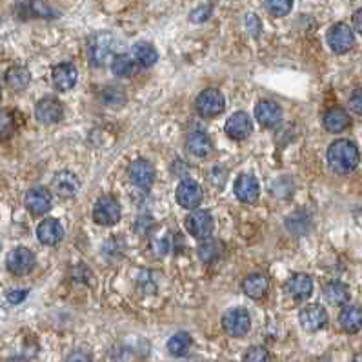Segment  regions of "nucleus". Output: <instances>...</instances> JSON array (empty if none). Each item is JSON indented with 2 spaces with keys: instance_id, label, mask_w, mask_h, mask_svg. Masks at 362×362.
I'll list each match as a JSON object with an SVG mask.
<instances>
[{
  "instance_id": "nucleus-5",
  "label": "nucleus",
  "mask_w": 362,
  "mask_h": 362,
  "mask_svg": "<svg viewBox=\"0 0 362 362\" xmlns=\"http://www.w3.org/2000/svg\"><path fill=\"white\" fill-rule=\"evenodd\" d=\"M195 108H197L200 117L213 119V117H218V115L222 113L224 108H226V100H224V95L220 91L211 88V90H204L197 97Z\"/></svg>"
},
{
  "instance_id": "nucleus-27",
  "label": "nucleus",
  "mask_w": 362,
  "mask_h": 362,
  "mask_svg": "<svg viewBox=\"0 0 362 362\" xmlns=\"http://www.w3.org/2000/svg\"><path fill=\"white\" fill-rule=\"evenodd\" d=\"M31 75L30 71L22 68V66H15V68H11L8 73H6V82L10 86L11 90L15 91H22L26 90L28 86H30Z\"/></svg>"
},
{
  "instance_id": "nucleus-32",
  "label": "nucleus",
  "mask_w": 362,
  "mask_h": 362,
  "mask_svg": "<svg viewBox=\"0 0 362 362\" xmlns=\"http://www.w3.org/2000/svg\"><path fill=\"white\" fill-rule=\"evenodd\" d=\"M102 102L109 108H119V106H124L126 102V93L122 88L119 86H108L102 91Z\"/></svg>"
},
{
  "instance_id": "nucleus-25",
  "label": "nucleus",
  "mask_w": 362,
  "mask_h": 362,
  "mask_svg": "<svg viewBox=\"0 0 362 362\" xmlns=\"http://www.w3.org/2000/svg\"><path fill=\"white\" fill-rule=\"evenodd\" d=\"M188 148L195 157L204 159V157H208V155L211 153L213 142H211L208 133H204V131H193V133L188 137Z\"/></svg>"
},
{
  "instance_id": "nucleus-24",
  "label": "nucleus",
  "mask_w": 362,
  "mask_h": 362,
  "mask_svg": "<svg viewBox=\"0 0 362 362\" xmlns=\"http://www.w3.org/2000/svg\"><path fill=\"white\" fill-rule=\"evenodd\" d=\"M339 323L346 333H357L362 330V308L361 306H346L339 315Z\"/></svg>"
},
{
  "instance_id": "nucleus-18",
  "label": "nucleus",
  "mask_w": 362,
  "mask_h": 362,
  "mask_svg": "<svg viewBox=\"0 0 362 362\" xmlns=\"http://www.w3.org/2000/svg\"><path fill=\"white\" fill-rule=\"evenodd\" d=\"M51 79H53V84L57 90L60 91H70L77 86V80H79V73H77V68L70 62H62V64L55 66L53 73H51Z\"/></svg>"
},
{
  "instance_id": "nucleus-8",
  "label": "nucleus",
  "mask_w": 362,
  "mask_h": 362,
  "mask_svg": "<svg viewBox=\"0 0 362 362\" xmlns=\"http://www.w3.org/2000/svg\"><path fill=\"white\" fill-rule=\"evenodd\" d=\"M213 228L215 222L209 211L199 209V211H193V213H189L188 217H186V229H188L189 234L193 235L195 238H200V240L209 238L211 234H213Z\"/></svg>"
},
{
  "instance_id": "nucleus-1",
  "label": "nucleus",
  "mask_w": 362,
  "mask_h": 362,
  "mask_svg": "<svg viewBox=\"0 0 362 362\" xmlns=\"http://www.w3.org/2000/svg\"><path fill=\"white\" fill-rule=\"evenodd\" d=\"M359 155L357 146L352 140L339 139L327 148V164L335 173H350L357 168Z\"/></svg>"
},
{
  "instance_id": "nucleus-29",
  "label": "nucleus",
  "mask_w": 362,
  "mask_h": 362,
  "mask_svg": "<svg viewBox=\"0 0 362 362\" xmlns=\"http://www.w3.org/2000/svg\"><path fill=\"white\" fill-rule=\"evenodd\" d=\"M309 226H312L309 215L306 213V211H303V209H301V211H295V213H292L286 218V228H288L293 235H297V237L306 234L309 229Z\"/></svg>"
},
{
  "instance_id": "nucleus-26",
  "label": "nucleus",
  "mask_w": 362,
  "mask_h": 362,
  "mask_svg": "<svg viewBox=\"0 0 362 362\" xmlns=\"http://www.w3.org/2000/svg\"><path fill=\"white\" fill-rule=\"evenodd\" d=\"M324 298L332 306H346L350 301V288L344 283H330L324 288Z\"/></svg>"
},
{
  "instance_id": "nucleus-21",
  "label": "nucleus",
  "mask_w": 362,
  "mask_h": 362,
  "mask_svg": "<svg viewBox=\"0 0 362 362\" xmlns=\"http://www.w3.org/2000/svg\"><path fill=\"white\" fill-rule=\"evenodd\" d=\"M323 124L330 133H341L346 128H350L352 119H350V115L343 108H332L324 113Z\"/></svg>"
},
{
  "instance_id": "nucleus-6",
  "label": "nucleus",
  "mask_w": 362,
  "mask_h": 362,
  "mask_svg": "<svg viewBox=\"0 0 362 362\" xmlns=\"http://www.w3.org/2000/svg\"><path fill=\"white\" fill-rule=\"evenodd\" d=\"M327 46L332 48L333 53L343 55L347 53V51L352 50L353 44H355V35H353V30L344 22H337V24H333L327 31Z\"/></svg>"
},
{
  "instance_id": "nucleus-9",
  "label": "nucleus",
  "mask_w": 362,
  "mask_h": 362,
  "mask_svg": "<svg viewBox=\"0 0 362 362\" xmlns=\"http://www.w3.org/2000/svg\"><path fill=\"white\" fill-rule=\"evenodd\" d=\"M175 199L177 202L186 209H195L197 206H200L204 199V191L199 184L195 180H182V182L177 186V191H175Z\"/></svg>"
},
{
  "instance_id": "nucleus-38",
  "label": "nucleus",
  "mask_w": 362,
  "mask_h": 362,
  "mask_svg": "<svg viewBox=\"0 0 362 362\" xmlns=\"http://www.w3.org/2000/svg\"><path fill=\"white\" fill-rule=\"evenodd\" d=\"M350 108L353 113L362 115V90H357L350 97Z\"/></svg>"
},
{
  "instance_id": "nucleus-41",
  "label": "nucleus",
  "mask_w": 362,
  "mask_h": 362,
  "mask_svg": "<svg viewBox=\"0 0 362 362\" xmlns=\"http://www.w3.org/2000/svg\"><path fill=\"white\" fill-rule=\"evenodd\" d=\"M26 297H28V289H13V292L8 293V301L11 304H20Z\"/></svg>"
},
{
  "instance_id": "nucleus-10",
  "label": "nucleus",
  "mask_w": 362,
  "mask_h": 362,
  "mask_svg": "<svg viewBox=\"0 0 362 362\" xmlns=\"http://www.w3.org/2000/svg\"><path fill=\"white\" fill-rule=\"evenodd\" d=\"M298 321L306 332H318L327 324V312L321 304H308L298 313Z\"/></svg>"
},
{
  "instance_id": "nucleus-31",
  "label": "nucleus",
  "mask_w": 362,
  "mask_h": 362,
  "mask_svg": "<svg viewBox=\"0 0 362 362\" xmlns=\"http://www.w3.org/2000/svg\"><path fill=\"white\" fill-rule=\"evenodd\" d=\"M199 258L202 260L204 264H209L213 263V260H217L218 257H220V244L217 242V240H213V238H204L202 242L199 244Z\"/></svg>"
},
{
  "instance_id": "nucleus-4",
  "label": "nucleus",
  "mask_w": 362,
  "mask_h": 362,
  "mask_svg": "<svg viewBox=\"0 0 362 362\" xmlns=\"http://www.w3.org/2000/svg\"><path fill=\"white\" fill-rule=\"evenodd\" d=\"M120 204L119 200L111 197V195H106V197H100L93 206V220L100 226H115V224L120 220Z\"/></svg>"
},
{
  "instance_id": "nucleus-42",
  "label": "nucleus",
  "mask_w": 362,
  "mask_h": 362,
  "mask_svg": "<svg viewBox=\"0 0 362 362\" xmlns=\"http://www.w3.org/2000/svg\"><path fill=\"white\" fill-rule=\"evenodd\" d=\"M11 117L8 111H0V133H8L11 128Z\"/></svg>"
},
{
  "instance_id": "nucleus-28",
  "label": "nucleus",
  "mask_w": 362,
  "mask_h": 362,
  "mask_svg": "<svg viewBox=\"0 0 362 362\" xmlns=\"http://www.w3.org/2000/svg\"><path fill=\"white\" fill-rule=\"evenodd\" d=\"M191 347V337L188 332H177L168 341V352L173 357H184Z\"/></svg>"
},
{
  "instance_id": "nucleus-11",
  "label": "nucleus",
  "mask_w": 362,
  "mask_h": 362,
  "mask_svg": "<svg viewBox=\"0 0 362 362\" xmlns=\"http://www.w3.org/2000/svg\"><path fill=\"white\" fill-rule=\"evenodd\" d=\"M35 117L42 124H57L64 117V108L53 97H46V99L37 102Z\"/></svg>"
},
{
  "instance_id": "nucleus-3",
  "label": "nucleus",
  "mask_w": 362,
  "mask_h": 362,
  "mask_svg": "<svg viewBox=\"0 0 362 362\" xmlns=\"http://www.w3.org/2000/svg\"><path fill=\"white\" fill-rule=\"evenodd\" d=\"M222 327L229 337L240 339L244 337V335H248L249 327H251V317H249V312L244 308L228 309L222 317Z\"/></svg>"
},
{
  "instance_id": "nucleus-20",
  "label": "nucleus",
  "mask_w": 362,
  "mask_h": 362,
  "mask_svg": "<svg viewBox=\"0 0 362 362\" xmlns=\"http://www.w3.org/2000/svg\"><path fill=\"white\" fill-rule=\"evenodd\" d=\"M286 292L295 301H306L313 293V278L306 273H295L286 283Z\"/></svg>"
},
{
  "instance_id": "nucleus-35",
  "label": "nucleus",
  "mask_w": 362,
  "mask_h": 362,
  "mask_svg": "<svg viewBox=\"0 0 362 362\" xmlns=\"http://www.w3.org/2000/svg\"><path fill=\"white\" fill-rule=\"evenodd\" d=\"M26 13H30L31 17H51L53 11L42 0H30V2H26Z\"/></svg>"
},
{
  "instance_id": "nucleus-33",
  "label": "nucleus",
  "mask_w": 362,
  "mask_h": 362,
  "mask_svg": "<svg viewBox=\"0 0 362 362\" xmlns=\"http://www.w3.org/2000/svg\"><path fill=\"white\" fill-rule=\"evenodd\" d=\"M293 2H295V0H264L266 10H268L273 17L288 15L289 11L293 10Z\"/></svg>"
},
{
  "instance_id": "nucleus-45",
  "label": "nucleus",
  "mask_w": 362,
  "mask_h": 362,
  "mask_svg": "<svg viewBox=\"0 0 362 362\" xmlns=\"http://www.w3.org/2000/svg\"><path fill=\"white\" fill-rule=\"evenodd\" d=\"M353 362H362V352H359L355 357H353Z\"/></svg>"
},
{
  "instance_id": "nucleus-12",
  "label": "nucleus",
  "mask_w": 362,
  "mask_h": 362,
  "mask_svg": "<svg viewBox=\"0 0 362 362\" xmlns=\"http://www.w3.org/2000/svg\"><path fill=\"white\" fill-rule=\"evenodd\" d=\"M129 180L133 186L140 189H149L155 182V168L153 164L146 159L135 160L129 168Z\"/></svg>"
},
{
  "instance_id": "nucleus-43",
  "label": "nucleus",
  "mask_w": 362,
  "mask_h": 362,
  "mask_svg": "<svg viewBox=\"0 0 362 362\" xmlns=\"http://www.w3.org/2000/svg\"><path fill=\"white\" fill-rule=\"evenodd\" d=\"M353 28L357 33L362 35V8L359 11H355V15H353Z\"/></svg>"
},
{
  "instance_id": "nucleus-34",
  "label": "nucleus",
  "mask_w": 362,
  "mask_h": 362,
  "mask_svg": "<svg viewBox=\"0 0 362 362\" xmlns=\"http://www.w3.org/2000/svg\"><path fill=\"white\" fill-rule=\"evenodd\" d=\"M244 362H272V355L264 346H254L246 352Z\"/></svg>"
},
{
  "instance_id": "nucleus-2",
  "label": "nucleus",
  "mask_w": 362,
  "mask_h": 362,
  "mask_svg": "<svg viewBox=\"0 0 362 362\" xmlns=\"http://www.w3.org/2000/svg\"><path fill=\"white\" fill-rule=\"evenodd\" d=\"M115 48V37L109 31H99L88 39V59L95 68L106 64Z\"/></svg>"
},
{
  "instance_id": "nucleus-23",
  "label": "nucleus",
  "mask_w": 362,
  "mask_h": 362,
  "mask_svg": "<svg viewBox=\"0 0 362 362\" xmlns=\"http://www.w3.org/2000/svg\"><path fill=\"white\" fill-rule=\"evenodd\" d=\"M131 55H133L135 62L142 66V68H151V66L157 64V60H159V51L155 50L153 44L144 42V40H140V42H137V44L133 46Z\"/></svg>"
},
{
  "instance_id": "nucleus-19",
  "label": "nucleus",
  "mask_w": 362,
  "mask_h": 362,
  "mask_svg": "<svg viewBox=\"0 0 362 362\" xmlns=\"http://www.w3.org/2000/svg\"><path fill=\"white\" fill-rule=\"evenodd\" d=\"M37 238L44 246H57L64 238V228L57 218H46L37 228Z\"/></svg>"
},
{
  "instance_id": "nucleus-17",
  "label": "nucleus",
  "mask_w": 362,
  "mask_h": 362,
  "mask_svg": "<svg viewBox=\"0 0 362 362\" xmlns=\"http://www.w3.org/2000/svg\"><path fill=\"white\" fill-rule=\"evenodd\" d=\"M51 188L57 191L59 197H64V199H71L75 195L79 193L80 189V180L79 177L71 171H59L55 173L53 182H51Z\"/></svg>"
},
{
  "instance_id": "nucleus-37",
  "label": "nucleus",
  "mask_w": 362,
  "mask_h": 362,
  "mask_svg": "<svg viewBox=\"0 0 362 362\" xmlns=\"http://www.w3.org/2000/svg\"><path fill=\"white\" fill-rule=\"evenodd\" d=\"M246 30H248L249 35L255 37V39L260 37V31H263V22H260V19H258L255 13H248V15H246Z\"/></svg>"
},
{
  "instance_id": "nucleus-16",
  "label": "nucleus",
  "mask_w": 362,
  "mask_h": 362,
  "mask_svg": "<svg viewBox=\"0 0 362 362\" xmlns=\"http://www.w3.org/2000/svg\"><path fill=\"white\" fill-rule=\"evenodd\" d=\"M255 119L263 128H275L283 119V109L273 100H260L255 106Z\"/></svg>"
},
{
  "instance_id": "nucleus-36",
  "label": "nucleus",
  "mask_w": 362,
  "mask_h": 362,
  "mask_svg": "<svg viewBox=\"0 0 362 362\" xmlns=\"http://www.w3.org/2000/svg\"><path fill=\"white\" fill-rule=\"evenodd\" d=\"M211 13H213V6L202 4L199 6V8H195V10L189 13V20L195 22V24H202V22H206V20L211 17Z\"/></svg>"
},
{
  "instance_id": "nucleus-39",
  "label": "nucleus",
  "mask_w": 362,
  "mask_h": 362,
  "mask_svg": "<svg viewBox=\"0 0 362 362\" xmlns=\"http://www.w3.org/2000/svg\"><path fill=\"white\" fill-rule=\"evenodd\" d=\"M153 249H155V254L159 255V257H162V255L168 254V249H169L168 238H155Z\"/></svg>"
},
{
  "instance_id": "nucleus-44",
  "label": "nucleus",
  "mask_w": 362,
  "mask_h": 362,
  "mask_svg": "<svg viewBox=\"0 0 362 362\" xmlns=\"http://www.w3.org/2000/svg\"><path fill=\"white\" fill-rule=\"evenodd\" d=\"M8 362H30V361H28L26 357H13V359H10Z\"/></svg>"
},
{
  "instance_id": "nucleus-14",
  "label": "nucleus",
  "mask_w": 362,
  "mask_h": 362,
  "mask_svg": "<svg viewBox=\"0 0 362 362\" xmlns=\"http://www.w3.org/2000/svg\"><path fill=\"white\" fill-rule=\"evenodd\" d=\"M254 131V124H251V119H249L248 113L244 111H237L228 119L226 122V133H228L229 139L234 140H244L248 139L249 135Z\"/></svg>"
},
{
  "instance_id": "nucleus-40",
  "label": "nucleus",
  "mask_w": 362,
  "mask_h": 362,
  "mask_svg": "<svg viewBox=\"0 0 362 362\" xmlns=\"http://www.w3.org/2000/svg\"><path fill=\"white\" fill-rule=\"evenodd\" d=\"M66 362H93V361H91L90 353L77 350V352H71L70 355H68V361Z\"/></svg>"
},
{
  "instance_id": "nucleus-7",
  "label": "nucleus",
  "mask_w": 362,
  "mask_h": 362,
  "mask_svg": "<svg viewBox=\"0 0 362 362\" xmlns=\"http://www.w3.org/2000/svg\"><path fill=\"white\" fill-rule=\"evenodd\" d=\"M6 266L13 275L22 277V275H28V273H31V269L35 268V255H33L31 249L19 246V248L11 249L10 254H8Z\"/></svg>"
},
{
  "instance_id": "nucleus-13",
  "label": "nucleus",
  "mask_w": 362,
  "mask_h": 362,
  "mask_svg": "<svg viewBox=\"0 0 362 362\" xmlns=\"http://www.w3.org/2000/svg\"><path fill=\"white\" fill-rule=\"evenodd\" d=\"M26 208L33 215H46L53 206V197L46 188H33L26 193Z\"/></svg>"
},
{
  "instance_id": "nucleus-22",
  "label": "nucleus",
  "mask_w": 362,
  "mask_h": 362,
  "mask_svg": "<svg viewBox=\"0 0 362 362\" xmlns=\"http://www.w3.org/2000/svg\"><path fill=\"white\" fill-rule=\"evenodd\" d=\"M269 283L268 277L264 273H249L248 277L244 278L242 289L249 298H260L268 293Z\"/></svg>"
},
{
  "instance_id": "nucleus-30",
  "label": "nucleus",
  "mask_w": 362,
  "mask_h": 362,
  "mask_svg": "<svg viewBox=\"0 0 362 362\" xmlns=\"http://www.w3.org/2000/svg\"><path fill=\"white\" fill-rule=\"evenodd\" d=\"M135 66L137 62L133 60V57H129V55H117L111 62V71L113 75L120 77V79H128L131 75L135 73Z\"/></svg>"
},
{
  "instance_id": "nucleus-15",
  "label": "nucleus",
  "mask_w": 362,
  "mask_h": 362,
  "mask_svg": "<svg viewBox=\"0 0 362 362\" xmlns=\"http://www.w3.org/2000/svg\"><path fill=\"white\" fill-rule=\"evenodd\" d=\"M235 197L244 204H254L257 202L258 195H260V186L258 180L255 179L254 175H240L235 180Z\"/></svg>"
}]
</instances>
